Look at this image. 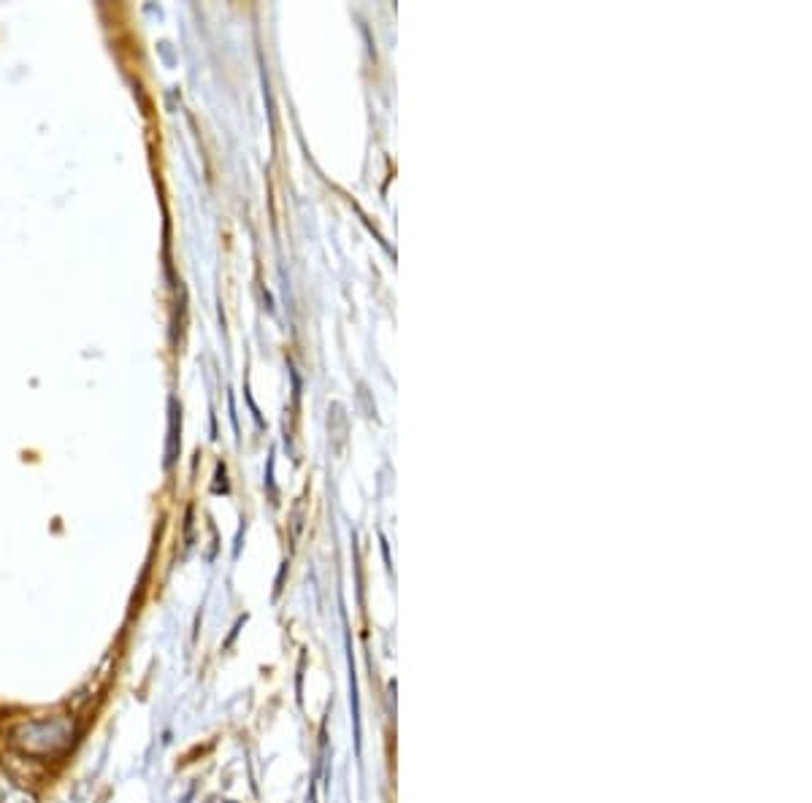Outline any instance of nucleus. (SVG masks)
<instances>
[{
  "label": "nucleus",
  "instance_id": "nucleus-1",
  "mask_svg": "<svg viewBox=\"0 0 812 803\" xmlns=\"http://www.w3.org/2000/svg\"><path fill=\"white\" fill-rule=\"evenodd\" d=\"M12 747L17 755L30 760L63 758L74 747V720L71 717H44L22 722L12 730Z\"/></svg>",
  "mask_w": 812,
  "mask_h": 803
}]
</instances>
